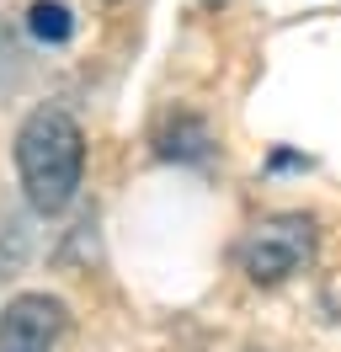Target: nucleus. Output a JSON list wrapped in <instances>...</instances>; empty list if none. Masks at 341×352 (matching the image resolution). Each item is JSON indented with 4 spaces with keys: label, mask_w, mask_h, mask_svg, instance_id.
<instances>
[{
    "label": "nucleus",
    "mask_w": 341,
    "mask_h": 352,
    "mask_svg": "<svg viewBox=\"0 0 341 352\" xmlns=\"http://www.w3.org/2000/svg\"><path fill=\"white\" fill-rule=\"evenodd\" d=\"M16 176L38 214H59L85 182V133L64 107H38L16 129Z\"/></svg>",
    "instance_id": "1"
},
{
    "label": "nucleus",
    "mask_w": 341,
    "mask_h": 352,
    "mask_svg": "<svg viewBox=\"0 0 341 352\" xmlns=\"http://www.w3.org/2000/svg\"><path fill=\"white\" fill-rule=\"evenodd\" d=\"M309 256H315V219L309 214H272L240 241V272L261 288L294 278Z\"/></svg>",
    "instance_id": "2"
},
{
    "label": "nucleus",
    "mask_w": 341,
    "mask_h": 352,
    "mask_svg": "<svg viewBox=\"0 0 341 352\" xmlns=\"http://www.w3.org/2000/svg\"><path fill=\"white\" fill-rule=\"evenodd\" d=\"M69 309L54 294H16L0 309V352H54L59 347Z\"/></svg>",
    "instance_id": "3"
},
{
    "label": "nucleus",
    "mask_w": 341,
    "mask_h": 352,
    "mask_svg": "<svg viewBox=\"0 0 341 352\" xmlns=\"http://www.w3.org/2000/svg\"><path fill=\"white\" fill-rule=\"evenodd\" d=\"M155 150L166 155V160H187V166H197V160H208L213 133H208V123H203L197 112H176V118H166V129L155 133Z\"/></svg>",
    "instance_id": "4"
},
{
    "label": "nucleus",
    "mask_w": 341,
    "mask_h": 352,
    "mask_svg": "<svg viewBox=\"0 0 341 352\" xmlns=\"http://www.w3.org/2000/svg\"><path fill=\"white\" fill-rule=\"evenodd\" d=\"M27 32H32L38 43L59 48V43L75 38V11H69L64 0H32V6H27Z\"/></svg>",
    "instance_id": "5"
},
{
    "label": "nucleus",
    "mask_w": 341,
    "mask_h": 352,
    "mask_svg": "<svg viewBox=\"0 0 341 352\" xmlns=\"http://www.w3.org/2000/svg\"><path fill=\"white\" fill-rule=\"evenodd\" d=\"M21 256H27V230L16 219H6V230H0V278H11L21 267Z\"/></svg>",
    "instance_id": "6"
},
{
    "label": "nucleus",
    "mask_w": 341,
    "mask_h": 352,
    "mask_svg": "<svg viewBox=\"0 0 341 352\" xmlns=\"http://www.w3.org/2000/svg\"><path fill=\"white\" fill-rule=\"evenodd\" d=\"M203 6H224V0H203Z\"/></svg>",
    "instance_id": "7"
},
{
    "label": "nucleus",
    "mask_w": 341,
    "mask_h": 352,
    "mask_svg": "<svg viewBox=\"0 0 341 352\" xmlns=\"http://www.w3.org/2000/svg\"><path fill=\"white\" fill-rule=\"evenodd\" d=\"M251 352H261V347H251Z\"/></svg>",
    "instance_id": "8"
}]
</instances>
